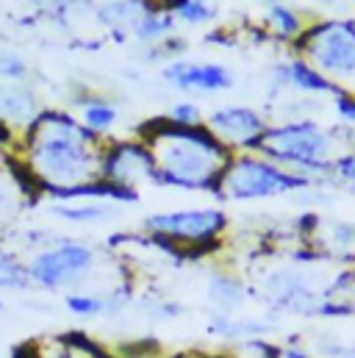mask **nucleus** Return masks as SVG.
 Listing matches in <instances>:
<instances>
[{"label": "nucleus", "mask_w": 355, "mask_h": 358, "mask_svg": "<svg viewBox=\"0 0 355 358\" xmlns=\"http://www.w3.org/2000/svg\"><path fill=\"white\" fill-rule=\"evenodd\" d=\"M6 159H8V156H6V150L0 148V167H3V162H6Z\"/></svg>", "instance_id": "29"}, {"label": "nucleus", "mask_w": 355, "mask_h": 358, "mask_svg": "<svg viewBox=\"0 0 355 358\" xmlns=\"http://www.w3.org/2000/svg\"><path fill=\"white\" fill-rule=\"evenodd\" d=\"M147 148L156 159V183L180 189H217L231 164L225 148L208 128H183L175 122H153Z\"/></svg>", "instance_id": "2"}, {"label": "nucleus", "mask_w": 355, "mask_h": 358, "mask_svg": "<svg viewBox=\"0 0 355 358\" xmlns=\"http://www.w3.org/2000/svg\"><path fill=\"white\" fill-rule=\"evenodd\" d=\"M347 358H355V350H353V353H350V356H347Z\"/></svg>", "instance_id": "31"}, {"label": "nucleus", "mask_w": 355, "mask_h": 358, "mask_svg": "<svg viewBox=\"0 0 355 358\" xmlns=\"http://www.w3.org/2000/svg\"><path fill=\"white\" fill-rule=\"evenodd\" d=\"M225 148H247V150H259L261 139L266 134V120L256 111V108H247V106H225V108H217L211 117H208V125H205Z\"/></svg>", "instance_id": "9"}, {"label": "nucleus", "mask_w": 355, "mask_h": 358, "mask_svg": "<svg viewBox=\"0 0 355 358\" xmlns=\"http://www.w3.org/2000/svg\"><path fill=\"white\" fill-rule=\"evenodd\" d=\"M14 173H17V170H14ZM22 189H25V183H22L20 176H8V173L0 167V228H6V225L14 220V214H17V208H20Z\"/></svg>", "instance_id": "21"}, {"label": "nucleus", "mask_w": 355, "mask_h": 358, "mask_svg": "<svg viewBox=\"0 0 355 358\" xmlns=\"http://www.w3.org/2000/svg\"><path fill=\"white\" fill-rule=\"evenodd\" d=\"M100 178L125 189V192H136V186L142 180H153L156 183V159H153L150 148L139 145V142L111 145L103 153Z\"/></svg>", "instance_id": "8"}, {"label": "nucleus", "mask_w": 355, "mask_h": 358, "mask_svg": "<svg viewBox=\"0 0 355 358\" xmlns=\"http://www.w3.org/2000/svg\"><path fill=\"white\" fill-rule=\"evenodd\" d=\"M336 173H339V176H342V178L347 180V183L355 189V153H350V156H342V159H339Z\"/></svg>", "instance_id": "26"}, {"label": "nucleus", "mask_w": 355, "mask_h": 358, "mask_svg": "<svg viewBox=\"0 0 355 358\" xmlns=\"http://www.w3.org/2000/svg\"><path fill=\"white\" fill-rule=\"evenodd\" d=\"M173 11L183 22H205L214 17V8L208 6V0H175Z\"/></svg>", "instance_id": "24"}, {"label": "nucleus", "mask_w": 355, "mask_h": 358, "mask_svg": "<svg viewBox=\"0 0 355 358\" xmlns=\"http://www.w3.org/2000/svg\"><path fill=\"white\" fill-rule=\"evenodd\" d=\"M303 53L325 78H355V25L325 22L311 28L303 36Z\"/></svg>", "instance_id": "6"}, {"label": "nucleus", "mask_w": 355, "mask_h": 358, "mask_svg": "<svg viewBox=\"0 0 355 358\" xmlns=\"http://www.w3.org/2000/svg\"><path fill=\"white\" fill-rule=\"evenodd\" d=\"M164 78L183 92H222L233 84V76L222 64H191L173 62L164 70Z\"/></svg>", "instance_id": "10"}, {"label": "nucleus", "mask_w": 355, "mask_h": 358, "mask_svg": "<svg viewBox=\"0 0 355 358\" xmlns=\"http://www.w3.org/2000/svg\"><path fill=\"white\" fill-rule=\"evenodd\" d=\"M275 331L272 320L261 317H233V314H214L208 320V334L222 342H247V339H264L266 334Z\"/></svg>", "instance_id": "12"}, {"label": "nucleus", "mask_w": 355, "mask_h": 358, "mask_svg": "<svg viewBox=\"0 0 355 358\" xmlns=\"http://www.w3.org/2000/svg\"><path fill=\"white\" fill-rule=\"evenodd\" d=\"M28 286H31L28 264L17 253H11L0 245V292H20Z\"/></svg>", "instance_id": "20"}, {"label": "nucleus", "mask_w": 355, "mask_h": 358, "mask_svg": "<svg viewBox=\"0 0 355 358\" xmlns=\"http://www.w3.org/2000/svg\"><path fill=\"white\" fill-rule=\"evenodd\" d=\"M259 153H264L269 162L308 180L336 170L339 164L333 134L311 120H294V122L266 128Z\"/></svg>", "instance_id": "3"}, {"label": "nucleus", "mask_w": 355, "mask_h": 358, "mask_svg": "<svg viewBox=\"0 0 355 358\" xmlns=\"http://www.w3.org/2000/svg\"><path fill=\"white\" fill-rule=\"evenodd\" d=\"M97 267V250L87 242L75 239H59L45 248H39L28 262L31 286H39L45 292L59 289H75L87 280Z\"/></svg>", "instance_id": "4"}, {"label": "nucleus", "mask_w": 355, "mask_h": 358, "mask_svg": "<svg viewBox=\"0 0 355 358\" xmlns=\"http://www.w3.org/2000/svg\"><path fill=\"white\" fill-rule=\"evenodd\" d=\"M108 206L100 203V200H59L53 206V214L67 220V222H78V225H87V222H100L108 217Z\"/></svg>", "instance_id": "17"}, {"label": "nucleus", "mask_w": 355, "mask_h": 358, "mask_svg": "<svg viewBox=\"0 0 355 358\" xmlns=\"http://www.w3.org/2000/svg\"><path fill=\"white\" fill-rule=\"evenodd\" d=\"M3 308H6V306H3V297H0V311H3Z\"/></svg>", "instance_id": "30"}, {"label": "nucleus", "mask_w": 355, "mask_h": 358, "mask_svg": "<svg viewBox=\"0 0 355 358\" xmlns=\"http://www.w3.org/2000/svg\"><path fill=\"white\" fill-rule=\"evenodd\" d=\"M128 303L125 292H114V294H97V292H67L64 306L73 317L81 320H94L103 314H117L122 306Z\"/></svg>", "instance_id": "14"}, {"label": "nucleus", "mask_w": 355, "mask_h": 358, "mask_svg": "<svg viewBox=\"0 0 355 358\" xmlns=\"http://www.w3.org/2000/svg\"><path fill=\"white\" fill-rule=\"evenodd\" d=\"M103 142L67 111H42L22 136L20 173L28 186L50 197L92 180H100Z\"/></svg>", "instance_id": "1"}, {"label": "nucleus", "mask_w": 355, "mask_h": 358, "mask_svg": "<svg viewBox=\"0 0 355 358\" xmlns=\"http://www.w3.org/2000/svg\"><path fill=\"white\" fill-rule=\"evenodd\" d=\"M28 78V62L14 53L0 48V84H22Z\"/></svg>", "instance_id": "23"}, {"label": "nucleus", "mask_w": 355, "mask_h": 358, "mask_svg": "<svg viewBox=\"0 0 355 358\" xmlns=\"http://www.w3.org/2000/svg\"><path fill=\"white\" fill-rule=\"evenodd\" d=\"M42 111L45 108L34 90L22 84H0V122H6L8 128L20 125L25 131Z\"/></svg>", "instance_id": "11"}, {"label": "nucleus", "mask_w": 355, "mask_h": 358, "mask_svg": "<svg viewBox=\"0 0 355 358\" xmlns=\"http://www.w3.org/2000/svg\"><path fill=\"white\" fill-rule=\"evenodd\" d=\"M325 242L319 245L328 256H347L353 259L355 253V225L353 222H342V220H333L325 225Z\"/></svg>", "instance_id": "19"}, {"label": "nucleus", "mask_w": 355, "mask_h": 358, "mask_svg": "<svg viewBox=\"0 0 355 358\" xmlns=\"http://www.w3.org/2000/svg\"><path fill=\"white\" fill-rule=\"evenodd\" d=\"M277 76H280L283 84H289V87H294V90H300V92H314V94L333 92V84H331L317 67H311V64L303 62V59H294V62L277 67Z\"/></svg>", "instance_id": "16"}, {"label": "nucleus", "mask_w": 355, "mask_h": 358, "mask_svg": "<svg viewBox=\"0 0 355 358\" xmlns=\"http://www.w3.org/2000/svg\"><path fill=\"white\" fill-rule=\"evenodd\" d=\"M170 122L183 125V128H197V125H203V111H200V106L183 100V103H175V106H173Z\"/></svg>", "instance_id": "25"}, {"label": "nucleus", "mask_w": 355, "mask_h": 358, "mask_svg": "<svg viewBox=\"0 0 355 358\" xmlns=\"http://www.w3.org/2000/svg\"><path fill=\"white\" fill-rule=\"evenodd\" d=\"M275 358H317V356H311L300 345H280V348H275Z\"/></svg>", "instance_id": "27"}, {"label": "nucleus", "mask_w": 355, "mask_h": 358, "mask_svg": "<svg viewBox=\"0 0 355 358\" xmlns=\"http://www.w3.org/2000/svg\"><path fill=\"white\" fill-rule=\"evenodd\" d=\"M305 186H311V180L291 170H283L280 164L269 159L239 156V159H231L217 192L228 200H261V197L286 194V192L305 189Z\"/></svg>", "instance_id": "5"}, {"label": "nucleus", "mask_w": 355, "mask_h": 358, "mask_svg": "<svg viewBox=\"0 0 355 358\" xmlns=\"http://www.w3.org/2000/svg\"><path fill=\"white\" fill-rule=\"evenodd\" d=\"M147 231L156 239L183 245V248H208L217 245L228 220L219 208H189V211H167L147 217Z\"/></svg>", "instance_id": "7"}, {"label": "nucleus", "mask_w": 355, "mask_h": 358, "mask_svg": "<svg viewBox=\"0 0 355 358\" xmlns=\"http://www.w3.org/2000/svg\"><path fill=\"white\" fill-rule=\"evenodd\" d=\"M269 25H272L280 36H286V39H294V36H300V31H303L300 17H297L289 6H280V3H275V6L269 8Z\"/></svg>", "instance_id": "22"}, {"label": "nucleus", "mask_w": 355, "mask_h": 358, "mask_svg": "<svg viewBox=\"0 0 355 358\" xmlns=\"http://www.w3.org/2000/svg\"><path fill=\"white\" fill-rule=\"evenodd\" d=\"M117 120H119L117 106H111L103 97H89V100L81 103V122L87 125L92 134H97V136L111 131L117 125Z\"/></svg>", "instance_id": "18"}, {"label": "nucleus", "mask_w": 355, "mask_h": 358, "mask_svg": "<svg viewBox=\"0 0 355 358\" xmlns=\"http://www.w3.org/2000/svg\"><path fill=\"white\" fill-rule=\"evenodd\" d=\"M208 300L219 314H231L236 308H242L245 297H247V286L239 275L231 272H214L208 278Z\"/></svg>", "instance_id": "15"}, {"label": "nucleus", "mask_w": 355, "mask_h": 358, "mask_svg": "<svg viewBox=\"0 0 355 358\" xmlns=\"http://www.w3.org/2000/svg\"><path fill=\"white\" fill-rule=\"evenodd\" d=\"M175 358H205V356H197V353H180V356Z\"/></svg>", "instance_id": "28"}, {"label": "nucleus", "mask_w": 355, "mask_h": 358, "mask_svg": "<svg viewBox=\"0 0 355 358\" xmlns=\"http://www.w3.org/2000/svg\"><path fill=\"white\" fill-rule=\"evenodd\" d=\"M28 358H106L84 336H42L25 348Z\"/></svg>", "instance_id": "13"}]
</instances>
